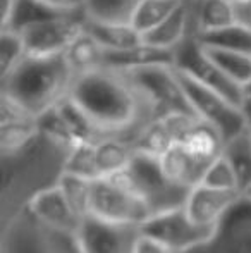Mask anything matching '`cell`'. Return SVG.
Wrapping results in <instances>:
<instances>
[{"mask_svg": "<svg viewBox=\"0 0 251 253\" xmlns=\"http://www.w3.org/2000/svg\"><path fill=\"white\" fill-rule=\"evenodd\" d=\"M126 73L151 102L157 119L172 112H186L196 116L181 86L178 71L172 64H151V66L129 69Z\"/></svg>", "mask_w": 251, "mask_h": 253, "instance_id": "obj_8", "label": "cell"}, {"mask_svg": "<svg viewBox=\"0 0 251 253\" xmlns=\"http://www.w3.org/2000/svg\"><path fill=\"white\" fill-rule=\"evenodd\" d=\"M162 170L172 183L179 184L182 188L191 190L193 186L201 183L205 176V170L208 166L201 164L198 159H194L191 153L186 150L184 145L176 141L165 153L158 157Z\"/></svg>", "mask_w": 251, "mask_h": 253, "instance_id": "obj_17", "label": "cell"}, {"mask_svg": "<svg viewBox=\"0 0 251 253\" xmlns=\"http://www.w3.org/2000/svg\"><path fill=\"white\" fill-rule=\"evenodd\" d=\"M72 147L74 143L59 140L38 127V133L19 148L0 152V224L28 209L40 193L61 184Z\"/></svg>", "mask_w": 251, "mask_h": 253, "instance_id": "obj_2", "label": "cell"}, {"mask_svg": "<svg viewBox=\"0 0 251 253\" xmlns=\"http://www.w3.org/2000/svg\"><path fill=\"white\" fill-rule=\"evenodd\" d=\"M174 143H176L174 136L169 131V127L165 126L164 121L153 119L150 124H146L143 127V131L134 140V150L160 157L162 153L167 152Z\"/></svg>", "mask_w": 251, "mask_h": 253, "instance_id": "obj_29", "label": "cell"}, {"mask_svg": "<svg viewBox=\"0 0 251 253\" xmlns=\"http://www.w3.org/2000/svg\"><path fill=\"white\" fill-rule=\"evenodd\" d=\"M246 112H248V117H250V121H251V102L246 103Z\"/></svg>", "mask_w": 251, "mask_h": 253, "instance_id": "obj_39", "label": "cell"}, {"mask_svg": "<svg viewBox=\"0 0 251 253\" xmlns=\"http://www.w3.org/2000/svg\"><path fill=\"white\" fill-rule=\"evenodd\" d=\"M41 2L61 12H79L84 5V0H41Z\"/></svg>", "mask_w": 251, "mask_h": 253, "instance_id": "obj_34", "label": "cell"}, {"mask_svg": "<svg viewBox=\"0 0 251 253\" xmlns=\"http://www.w3.org/2000/svg\"><path fill=\"white\" fill-rule=\"evenodd\" d=\"M222 157L234 170L238 190L243 195L251 193V121L239 133L224 141Z\"/></svg>", "mask_w": 251, "mask_h": 253, "instance_id": "obj_19", "label": "cell"}, {"mask_svg": "<svg viewBox=\"0 0 251 253\" xmlns=\"http://www.w3.org/2000/svg\"><path fill=\"white\" fill-rule=\"evenodd\" d=\"M176 71H178L181 86L184 90L186 97H188L191 107H193L194 114L200 119L212 124L222 134L224 141L234 136L236 133H239L250 123L246 107L236 105L234 102L225 98L217 90L194 80L188 73H182L179 69Z\"/></svg>", "mask_w": 251, "mask_h": 253, "instance_id": "obj_7", "label": "cell"}, {"mask_svg": "<svg viewBox=\"0 0 251 253\" xmlns=\"http://www.w3.org/2000/svg\"><path fill=\"white\" fill-rule=\"evenodd\" d=\"M212 60L238 84H245L251 78V53L227 48L203 47Z\"/></svg>", "mask_w": 251, "mask_h": 253, "instance_id": "obj_28", "label": "cell"}, {"mask_svg": "<svg viewBox=\"0 0 251 253\" xmlns=\"http://www.w3.org/2000/svg\"><path fill=\"white\" fill-rule=\"evenodd\" d=\"M179 143L184 145L194 159H198L205 166H210L215 159L222 155L224 148V138L215 129L212 124L203 119H196V123L188 129V133L179 140Z\"/></svg>", "mask_w": 251, "mask_h": 253, "instance_id": "obj_20", "label": "cell"}, {"mask_svg": "<svg viewBox=\"0 0 251 253\" xmlns=\"http://www.w3.org/2000/svg\"><path fill=\"white\" fill-rule=\"evenodd\" d=\"M28 209H31V212L36 217H40L43 222L50 224L57 229L72 234L79 233L83 217L74 210V207L66 198L61 186L50 188V190L40 193Z\"/></svg>", "mask_w": 251, "mask_h": 253, "instance_id": "obj_15", "label": "cell"}, {"mask_svg": "<svg viewBox=\"0 0 251 253\" xmlns=\"http://www.w3.org/2000/svg\"><path fill=\"white\" fill-rule=\"evenodd\" d=\"M182 2L184 0H141L131 24L143 35L164 23Z\"/></svg>", "mask_w": 251, "mask_h": 253, "instance_id": "obj_27", "label": "cell"}, {"mask_svg": "<svg viewBox=\"0 0 251 253\" xmlns=\"http://www.w3.org/2000/svg\"><path fill=\"white\" fill-rule=\"evenodd\" d=\"M95 152H97L98 172L102 177L124 170L129 166L136 150H134L133 143L121 140V138H104V140L97 141Z\"/></svg>", "mask_w": 251, "mask_h": 253, "instance_id": "obj_23", "label": "cell"}, {"mask_svg": "<svg viewBox=\"0 0 251 253\" xmlns=\"http://www.w3.org/2000/svg\"><path fill=\"white\" fill-rule=\"evenodd\" d=\"M241 195L238 190H224L200 183L189 190L184 209L196 226L214 229Z\"/></svg>", "mask_w": 251, "mask_h": 253, "instance_id": "obj_14", "label": "cell"}, {"mask_svg": "<svg viewBox=\"0 0 251 253\" xmlns=\"http://www.w3.org/2000/svg\"><path fill=\"white\" fill-rule=\"evenodd\" d=\"M189 3L194 33L218 30L238 23L232 0H189Z\"/></svg>", "mask_w": 251, "mask_h": 253, "instance_id": "obj_21", "label": "cell"}, {"mask_svg": "<svg viewBox=\"0 0 251 253\" xmlns=\"http://www.w3.org/2000/svg\"><path fill=\"white\" fill-rule=\"evenodd\" d=\"M141 0H84L83 12L88 19L105 23H131Z\"/></svg>", "mask_w": 251, "mask_h": 253, "instance_id": "obj_26", "label": "cell"}, {"mask_svg": "<svg viewBox=\"0 0 251 253\" xmlns=\"http://www.w3.org/2000/svg\"><path fill=\"white\" fill-rule=\"evenodd\" d=\"M95 145L97 143H91V141H77V143H74L69 160H67L66 172L76 174V176L81 177H88V179L100 177L98 166H97Z\"/></svg>", "mask_w": 251, "mask_h": 253, "instance_id": "obj_30", "label": "cell"}, {"mask_svg": "<svg viewBox=\"0 0 251 253\" xmlns=\"http://www.w3.org/2000/svg\"><path fill=\"white\" fill-rule=\"evenodd\" d=\"M24 57H26V47H24L23 37L14 30H2L0 33V62H2L0 76L9 74Z\"/></svg>", "mask_w": 251, "mask_h": 253, "instance_id": "obj_32", "label": "cell"}, {"mask_svg": "<svg viewBox=\"0 0 251 253\" xmlns=\"http://www.w3.org/2000/svg\"><path fill=\"white\" fill-rule=\"evenodd\" d=\"M203 47L212 48H227L251 53V30L241 23H234L231 26L218 28V30L194 33Z\"/></svg>", "mask_w": 251, "mask_h": 253, "instance_id": "obj_24", "label": "cell"}, {"mask_svg": "<svg viewBox=\"0 0 251 253\" xmlns=\"http://www.w3.org/2000/svg\"><path fill=\"white\" fill-rule=\"evenodd\" d=\"M136 253H172V252L169 250V248L162 247V245L157 243V241L150 240V238L141 236L140 241H138Z\"/></svg>", "mask_w": 251, "mask_h": 253, "instance_id": "obj_36", "label": "cell"}, {"mask_svg": "<svg viewBox=\"0 0 251 253\" xmlns=\"http://www.w3.org/2000/svg\"><path fill=\"white\" fill-rule=\"evenodd\" d=\"M77 238L83 253H136L141 231L140 224L112 222L88 213Z\"/></svg>", "mask_w": 251, "mask_h": 253, "instance_id": "obj_13", "label": "cell"}, {"mask_svg": "<svg viewBox=\"0 0 251 253\" xmlns=\"http://www.w3.org/2000/svg\"><path fill=\"white\" fill-rule=\"evenodd\" d=\"M76 71L64 53L30 55L0 78V95L38 117L67 98Z\"/></svg>", "mask_w": 251, "mask_h": 253, "instance_id": "obj_3", "label": "cell"}, {"mask_svg": "<svg viewBox=\"0 0 251 253\" xmlns=\"http://www.w3.org/2000/svg\"><path fill=\"white\" fill-rule=\"evenodd\" d=\"M243 95H245V100H246V103L248 102H251V78L248 81H246L245 84H243Z\"/></svg>", "mask_w": 251, "mask_h": 253, "instance_id": "obj_38", "label": "cell"}, {"mask_svg": "<svg viewBox=\"0 0 251 253\" xmlns=\"http://www.w3.org/2000/svg\"><path fill=\"white\" fill-rule=\"evenodd\" d=\"M64 195L69 200L71 205L74 207L77 213L81 217L90 213V188H91V179L88 177H81L76 174L66 172L61 179V184Z\"/></svg>", "mask_w": 251, "mask_h": 253, "instance_id": "obj_31", "label": "cell"}, {"mask_svg": "<svg viewBox=\"0 0 251 253\" xmlns=\"http://www.w3.org/2000/svg\"><path fill=\"white\" fill-rule=\"evenodd\" d=\"M105 48L98 43V40L90 35L86 30H83L72 43L67 47L66 57L69 60L71 67L76 71V74L84 73V71L95 69V67L102 66V59H104Z\"/></svg>", "mask_w": 251, "mask_h": 253, "instance_id": "obj_25", "label": "cell"}, {"mask_svg": "<svg viewBox=\"0 0 251 253\" xmlns=\"http://www.w3.org/2000/svg\"><path fill=\"white\" fill-rule=\"evenodd\" d=\"M14 7H16V0H0V28L7 26Z\"/></svg>", "mask_w": 251, "mask_h": 253, "instance_id": "obj_37", "label": "cell"}, {"mask_svg": "<svg viewBox=\"0 0 251 253\" xmlns=\"http://www.w3.org/2000/svg\"><path fill=\"white\" fill-rule=\"evenodd\" d=\"M193 31V16H191V3L184 0L164 23L157 28L143 33V42L148 45L160 48H174Z\"/></svg>", "mask_w": 251, "mask_h": 253, "instance_id": "obj_18", "label": "cell"}, {"mask_svg": "<svg viewBox=\"0 0 251 253\" xmlns=\"http://www.w3.org/2000/svg\"><path fill=\"white\" fill-rule=\"evenodd\" d=\"M84 30L93 35L104 48H131L143 43V35L131 23H105V21L84 19Z\"/></svg>", "mask_w": 251, "mask_h": 253, "instance_id": "obj_22", "label": "cell"}, {"mask_svg": "<svg viewBox=\"0 0 251 253\" xmlns=\"http://www.w3.org/2000/svg\"><path fill=\"white\" fill-rule=\"evenodd\" d=\"M122 174L131 188L144 200L151 215L186 203L189 190L172 183L165 176L158 157L136 150Z\"/></svg>", "mask_w": 251, "mask_h": 253, "instance_id": "obj_5", "label": "cell"}, {"mask_svg": "<svg viewBox=\"0 0 251 253\" xmlns=\"http://www.w3.org/2000/svg\"><path fill=\"white\" fill-rule=\"evenodd\" d=\"M90 213L112 222L143 224L151 215V210L143 198L131 188L124 174L102 176L91 179Z\"/></svg>", "mask_w": 251, "mask_h": 253, "instance_id": "obj_6", "label": "cell"}, {"mask_svg": "<svg viewBox=\"0 0 251 253\" xmlns=\"http://www.w3.org/2000/svg\"><path fill=\"white\" fill-rule=\"evenodd\" d=\"M214 229L196 226L186 213L184 205L153 213L140 226L141 236L157 241L172 253H182L203 243Z\"/></svg>", "mask_w": 251, "mask_h": 253, "instance_id": "obj_10", "label": "cell"}, {"mask_svg": "<svg viewBox=\"0 0 251 253\" xmlns=\"http://www.w3.org/2000/svg\"><path fill=\"white\" fill-rule=\"evenodd\" d=\"M174 67L182 73H188L194 80L201 81L207 86L217 90L225 98L234 102L239 107H246L245 95H243L241 84L227 76L214 60L205 52L203 45L198 42L194 31H191L188 37L176 47Z\"/></svg>", "mask_w": 251, "mask_h": 253, "instance_id": "obj_9", "label": "cell"}, {"mask_svg": "<svg viewBox=\"0 0 251 253\" xmlns=\"http://www.w3.org/2000/svg\"><path fill=\"white\" fill-rule=\"evenodd\" d=\"M90 123L98 140L121 138L133 143L157 114L126 71L95 67L76 74L67 95Z\"/></svg>", "mask_w": 251, "mask_h": 253, "instance_id": "obj_1", "label": "cell"}, {"mask_svg": "<svg viewBox=\"0 0 251 253\" xmlns=\"http://www.w3.org/2000/svg\"><path fill=\"white\" fill-rule=\"evenodd\" d=\"M234 9L238 23L245 24L246 28L251 30V0H236Z\"/></svg>", "mask_w": 251, "mask_h": 253, "instance_id": "obj_35", "label": "cell"}, {"mask_svg": "<svg viewBox=\"0 0 251 253\" xmlns=\"http://www.w3.org/2000/svg\"><path fill=\"white\" fill-rule=\"evenodd\" d=\"M83 10L66 12L61 16L48 17L38 23L28 24L17 33L23 37L26 53L30 55H54L64 53L72 40L84 30Z\"/></svg>", "mask_w": 251, "mask_h": 253, "instance_id": "obj_12", "label": "cell"}, {"mask_svg": "<svg viewBox=\"0 0 251 253\" xmlns=\"http://www.w3.org/2000/svg\"><path fill=\"white\" fill-rule=\"evenodd\" d=\"M174 48H160L148 43H140L131 48H105L102 66L112 67V69L129 71L136 67L151 66V64H172L174 66Z\"/></svg>", "mask_w": 251, "mask_h": 253, "instance_id": "obj_16", "label": "cell"}, {"mask_svg": "<svg viewBox=\"0 0 251 253\" xmlns=\"http://www.w3.org/2000/svg\"><path fill=\"white\" fill-rule=\"evenodd\" d=\"M232 2H236V0H232Z\"/></svg>", "mask_w": 251, "mask_h": 253, "instance_id": "obj_40", "label": "cell"}, {"mask_svg": "<svg viewBox=\"0 0 251 253\" xmlns=\"http://www.w3.org/2000/svg\"><path fill=\"white\" fill-rule=\"evenodd\" d=\"M201 183L208 184V186L224 188V190H238V181H236L234 170H232V167L229 166V162L222 155L218 157V159H215L214 162L207 167ZM239 193H241V191H239Z\"/></svg>", "mask_w": 251, "mask_h": 253, "instance_id": "obj_33", "label": "cell"}, {"mask_svg": "<svg viewBox=\"0 0 251 253\" xmlns=\"http://www.w3.org/2000/svg\"><path fill=\"white\" fill-rule=\"evenodd\" d=\"M182 253H251V193L238 198L203 243Z\"/></svg>", "mask_w": 251, "mask_h": 253, "instance_id": "obj_11", "label": "cell"}, {"mask_svg": "<svg viewBox=\"0 0 251 253\" xmlns=\"http://www.w3.org/2000/svg\"><path fill=\"white\" fill-rule=\"evenodd\" d=\"M0 253H83L77 234L57 229L24 209L0 224Z\"/></svg>", "mask_w": 251, "mask_h": 253, "instance_id": "obj_4", "label": "cell"}]
</instances>
